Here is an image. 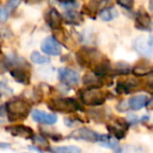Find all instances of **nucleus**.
<instances>
[{
    "label": "nucleus",
    "instance_id": "1",
    "mask_svg": "<svg viewBox=\"0 0 153 153\" xmlns=\"http://www.w3.org/2000/svg\"><path fill=\"white\" fill-rule=\"evenodd\" d=\"M2 64L16 82L22 85L30 84V65L22 57L15 53H9L3 57Z\"/></svg>",
    "mask_w": 153,
    "mask_h": 153
},
{
    "label": "nucleus",
    "instance_id": "2",
    "mask_svg": "<svg viewBox=\"0 0 153 153\" xmlns=\"http://www.w3.org/2000/svg\"><path fill=\"white\" fill-rule=\"evenodd\" d=\"M5 110L10 122H18L27 117L32 110V105L24 99L15 98L5 104Z\"/></svg>",
    "mask_w": 153,
    "mask_h": 153
},
{
    "label": "nucleus",
    "instance_id": "3",
    "mask_svg": "<svg viewBox=\"0 0 153 153\" xmlns=\"http://www.w3.org/2000/svg\"><path fill=\"white\" fill-rule=\"evenodd\" d=\"M110 91H103L101 88H92V89L79 90V99L86 106H102L109 98H112Z\"/></svg>",
    "mask_w": 153,
    "mask_h": 153
},
{
    "label": "nucleus",
    "instance_id": "4",
    "mask_svg": "<svg viewBox=\"0 0 153 153\" xmlns=\"http://www.w3.org/2000/svg\"><path fill=\"white\" fill-rule=\"evenodd\" d=\"M46 105L51 111L61 113H74L84 110L81 103L74 98L51 99Z\"/></svg>",
    "mask_w": 153,
    "mask_h": 153
},
{
    "label": "nucleus",
    "instance_id": "5",
    "mask_svg": "<svg viewBox=\"0 0 153 153\" xmlns=\"http://www.w3.org/2000/svg\"><path fill=\"white\" fill-rule=\"evenodd\" d=\"M102 53L94 47H81L76 53V59L78 64L82 67L91 68V69L102 60Z\"/></svg>",
    "mask_w": 153,
    "mask_h": 153
},
{
    "label": "nucleus",
    "instance_id": "6",
    "mask_svg": "<svg viewBox=\"0 0 153 153\" xmlns=\"http://www.w3.org/2000/svg\"><path fill=\"white\" fill-rule=\"evenodd\" d=\"M106 128L109 132V135L114 137L115 140H123L126 136V134H127L128 128H129V123L127 122V120L120 117V119L112 120L110 123L107 124Z\"/></svg>",
    "mask_w": 153,
    "mask_h": 153
},
{
    "label": "nucleus",
    "instance_id": "7",
    "mask_svg": "<svg viewBox=\"0 0 153 153\" xmlns=\"http://www.w3.org/2000/svg\"><path fill=\"white\" fill-rule=\"evenodd\" d=\"M143 88V83L137 78H127L126 80H120L117 81L115 91L119 94H129L132 92L140 90Z\"/></svg>",
    "mask_w": 153,
    "mask_h": 153
},
{
    "label": "nucleus",
    "instance_id": "8",
    "mask_svg": "<svg viewBox=\"0 0 153 153\" xmlns=\"http://www.w3.org/2000/svg\"><path fill=\"white\" fill-rule=\"evenodd\" d=\"M58 78L63 85L67 87H74L76 86L80 82V74L78 71L68 67H62L58 71Z\"/></svg>",
    "mask_w": 153,
    "mask_h": 153
},
{
    "label": "nucleus",
    "instance_id": "9",
    "mask_svg": "<svg viewBox=\"0 0 153 153\" xmlns=\"http://www.w3.org/2000/svg\"><path fill=\"white\" fill-rule=\"evenodd\" d=\"M100 135L101 134L89 129V128H79V129L71 132L68 137L74 138L76 140H84V142L88 143H98Z\"/></svg>",
    "mask_w": 153,
    "mask_h": 153
},
{
    "label": "nucleus",
    "instance_id": "10",
    "mask_svg": "<svg viewBox=\"0 0 153 153\" xmlns=\"http://www.w3.org/2000/svg\"><path fill=\"white\" fill-rule=\"evenodd\" d=\"M134 26L140 30H153V20L144 7H140L136 12Z\"/></svg>",
    "mask_w": 153,
    "mask_h": 153
},
{
    "label": "nucleus",
    "instance_id": "11",
    "mask_svg": "<svg viewBox=\"0 0 153 153\" xmlns=\"http://www.w3.org/2000/svg\"><path fill=\"white\" fill-rule=\"evenodd\" d=\"M5 131L9 132L11 135L16 137H22L25 140H32L35 135L34 130L30 127L22 124H16V125H10L5 127Z\"/></svg>",
    "mask_w": 153,
    "mask_h": 153
},
{
    "label": "nucleus",
    "instance_id": "12",
    "mask_svg": "<svg viewBox=\"0 0 153 153\" xmlns=\"http://www.w3.org/2000/svg\"><path fill=\"white\" fill-rule=\"evenodd\" d=\"M44 19L48 27H51L53 30H60L63 24V16L58 12L57 9L55 7H49L45 12Z\"/></svg>",
    "mask_w": 153,
    "mask_h": 153
},
{
    "label": "nucleus",
    "instance_id": "13",
    "mask_svg": "<svg viewBox=\"0 0 153 153\" xmlns=\"http://www.w3.org/2000/svg\"><path fill=\"white\" fill-rule=\"evenodd\" d=\"M41 49L48 56H59L62 53V46L60 42L53 36H48L41 43Z\"/></svg>",
    "mask_w": 153,
    "mask_h": 153
},
{
    "label": "nucleus",
    "instance_id": "14",
    "mask_svg": "<svg viewBox=\"0 0 153 153\" xmlns=\"http://www.w3.org/2000/svg\"><path fill=\"white\" fill-rule=\"evenodd\" d=\"M110 0H90L83 7V13L91 19H96V15L103 9L107 7Z\"/></svg>",
    "mask_w": 153,
    "mask_h": 153
},
{
    "label": "nucleus",
    "instance_id": "15",
    "mask_svg": "<svg viewBox=\"0 0 153 153\" xmlns=\"http://www.w3.org/2000/svg\"><path fill=\"white\" fill-rule=\"evenodd\" d=\"M32 117L36 123L43 124V125H53L57 123L58 117L53 113H47L45 111H41L35 109L32 111Z\"/></svg>",
    "mask_w": 153,
    "mask_h": 153
},
{
    "label": "nucleus",
    "instance_id": "16",
    "mask_svg": "<svg viewBox=\"0 0 153 153\" xmlns=\"http://www.w3.org/2000/svg\"><path fill=\"white\" fill-rule=\"evenodd\" d=\"M133 46L135 51L143 57H152L153 56V48L149 45L145 37H137L134 40Z\"/></svg>",
    "mask_w": 153,
    "mask_h": 153
},
{
    "label": "nucleus",
    "instance_id": "17",
    "mask_svg": "<svg viewBox=\"0 0 153 153\" xmlns=\"http://www.w3.org/2000/svg\"><path fill=\"white\" fill-rule=\"evenodd\" d=\"M83 83L88 89L92 88H101L105 85L104 76H98L94 72H87L83 76Z\"/></svg>",
    "mask_w": 153,
    "mask_h": 153
},
{
    "label": "nucleus",
    "instance_id": "18",
    "mask_svg": "<svg viewBox=\"0 0 153 153\" xmlns=\"http://www.w3.org/2000/svg\"><path fill=\"white\" fill-rule=\"evenodd\" d=\"M149 98L146 94H137V96L132 97L131 99L128 100V105H129V109L133 111L140 110L142 108L147 106L148 104Z\"/></svg>",
    "mask_w": 153,
    "mask_h": 153
},
{
    "label": "nucleus",
    "instance_id": "19",
    "mask_svg": "<svg viewBox=\"0 0 153 153\" xmlns=\"http://www.w3.org/2000/svg\"><path fill=\"white\" fill-rule=\"evenodd\" d=\"M132 72L135 76H149L153 72V66L146 60H142L132 68Z\"/></svg>",
    "mask_w": 153,
    "mask_h": 153
},
{
    "label": "nucleus",
    "instance_id": "20",
    "mask_svg": "<svg viewBox=\"0 0 153 153\" xmlns=\"http://www.w3.org/2000/svg\"><path fill=\"white\" fill-rule=\"evenodd\" d=\"M111 71V63L106 57H103L102 60L92 68V72L98 76H105L110 74Z\"/></svg>",
    "mask_w": 153,
    "mask_h": 153
},
{
    "label": "nucleus",
    "instance_id": "21",
    "mask_svg": "<svg viewBox=\"0 0 153 153\" xmlns=\"http://www.w3.org/2000/svg\"><path fill=\"white\" fill-rule=\"evenodd\" d=\"M84 21V18L81 13L76 12V10L74 11H66L63 16V22L70 25H81Z\"/></svg>",
    "mask_w": 153,
    "mask_h": 153
},
{
    "label": "nucleus",
    "instance_id": "22",
    "mask_svg": "<svg viewBox=\"0 0 153 153\" xmlns=\"http://www.w3.org/2000/svg\"><path fill=\"white\" fill-rule=\"evenodd\" d=\"M98 143L102 147L111 149V150H113L114 152L120 148L119 140H115L114 137H112V136L109 135V134H101Z\"/></svg>",
    "mask_w": 153,
    "mask_h": 153
},
{
    "label": "nucleus",
    "instance_id": "23",
    "mask_svg": "<svg viewBox=\"0 0 153 153\" xmlns=\"http://www.w3.org/2000/svg\"><path fill=\"white\" fill-rule=\"evenodd\" d=\"M132 71L130 65L126 62H117L111 67L110 74L111 76H127Z\"/></svg>",
    "mask_w": 153,
    "mask_h": 153
},
{
    "label": "nucleus",
    "instance_id": "24",
    "mask_svg": "<svg viewBox=\"0 0 153 153\" xmlns=\"http://www.w3.org/2000/svg\"><path fill=\"white\" fill-rule=\"evenodd\" d=\"M99 16L100 18L103 20V21H112L115 18L119 16V12L117 11V9L113 7H107L105 9H103L102 11H100L99 13Z\"/></svg>",
    "mask_w": 153,
    "mask_h": 153
},
{
    "label": "nucleus",
    "instance_id": "25",
    "mask_svg": "<svg viewBox=\"0 0 153 153\" xmlns=\"http://www.w3.org/2000/svg\"><path fill=\"white\" fill-rule=\"evenodd\" d=\"M49 153H81V149L76 146H53L49 147Z\"/></svg>",
    "mask_w": 153,
    "mask_h": 153
},
{
    "label": "nucleus",
    "instance_id": "26",
    "mask_svg": "<svg viewBox=\"0 0 153 153\" xmlns=\"http://www.w3.org/2000/svg\"><path fill=\"white\" fill-rule=\"evenodd\" d=\"M32 140L34 142L35 146L39 147L40 149H42L43 151H48L49 149V142L47 140V138L45 137V136H43L42 134H36L35 133V135L33 136Z\"/></svg>",
    "mask_w": 153,
    "mask_h": 153
},
{
    "label": "nucleus",
    "instance_id": "27",
    "mask_svg": "<svg viewBox=\"0 0 153 153\" xmlns=\"http://www.w3.org/2000/svg\"><path fill=\"white\" fill-rule=\"evenodd\" d=\"M115 153H146L143 147L140 146H135V145H127V146L120 147Z\"/></svg>",
    "mask_w": 153,
    "mask_h": 153
},
{
    "label": "nucleus",
    "instance_id": "28",
    "mask_svg": "<svg viewBox=\"0 0 153 153\" xmlns=\"http://www.w3.org/2000/svg\"><path fill=\"white\" fill-rule=\"evenodd\" d=\"M88 114L97 122H105L106 119H108L105 109H91L88 111Z\"/></svg>",
    "mask_w": 153,
    "mask_h": 153
},
{
    "label": "nucleus",
    "instance_id": "29",
    "mask_svg": "<svg viewBox=\"0 0 153 153\" xmlns=\"http://www.w3.org/2000/svg\"><path fill=\"white\" fill-rule=\"evenodd\" d=\"M30 60L35 64H45L51 61V59L48 57H45V56L41 55L39 51H33L32 55H30Z\"/></svg>",
    "mask_w": 153,
    "mask_h": 153
},
{
    "label": "nucleus",
    "instance_id": "30",
    "mask_svg": "<svg viewBox=\"0 0 153 153\" xmlns=\"http://www.w3.org/2000/svg\"><path fill=\"white\" fill-rule=\"evenodd\" d=\"M0 94L1 96H11V94H13V89L7 85L5 81H0Z\"/></svg>",
    "mask_w": 153,
    "mask_h": 153
},
{
    "label": "nucleus",
    "instance_id": "31",
    "mask_svg": "<svg viewBox=\"0 0 153 153\" xmlns=\"http://www.w3.org/2000/svg\"><path fill=\"white\" fill-rule=\"evenodd\" d=\"M117 3L126 10H132L134 7V0H117Z\"/></svg>",
    "mask_w": 153,
    "mask_h": 153
},
{
    "label": "nucleus",
    "instance_id": "32",
    "mask_svg": "<svg viewBox=\"0 0 153 153\" xmlns=\"http://www.w3.org/2000/svg\"><path fill=\"white\" fill-rule=\"evenodd\" d=\"M60 5H61L64 10H66V11H74V10H76V7H79V2L76 0V1H72V2L60 3Z\"/></svg>",
    "mask_w": 153,
    "mask_h": 153
},
{
    "label": "nucleus",
    "instance_id": "33",
    "mask_svg": "<svg viewBox=\"0 0 153 153\" xmlns=\"http://www.w3.org/2000/svg\"><path fill=\"white\" fill-rule=\"evenodd\" d=\"M117 109L120 112H126V111L129 109V105H128V101L122 100L119 104L117 105Z\"/></svg>",
    "mask_w": 153,
    "mask_h": 153
},
{
    "label": "nucleus",
    "instance_id": "34",
    "mask_svg": "<svg viewBox=\"0 0 153 153\" xmlns=\"http://www.w3.org/2000/svg\"><path fill=\"white\" fill-rule=\"evenodd\" d=\"M9 19V12L5 7L0 5V22H5Z\"/></svg>",
    "mask_w": 153,
    "mask_h": 153
},
{
    "label": "nucleus",
    "instance_id": "35",
    "mask_svg": "<svg viewBox=\"0 0 153 153\" xmlns=\"http://www.w3.org/2000/svg\"><path fill=\"white\" fill-rule=\"evenodd\" d=\"M22 0H10V1H7V7L10 10V11H14V10H16L18 7V5L21 3Z\"/></svg>",
    "mask_w": 153,
    "mask_h": 153
},
{
    "label": "nucleus",
    "instance_id": "36",
    "mask_svg": "<svg viewBox=\"0 0 153 153\" xmlns=\"http://www.w3.org/2000/svg\"><path fill=\"white\" fill-rule=\"evenodd\" d=\"M78 122H81V123H83L82 121H80L79 119H72V117H65L64 119V123H65V125L67 126V127H74V125H76V123Z\"/></svg>",
    "mask_w": 153,
    "mask_h": 153
},
{
    "label": "nucleus",
    "instance_id": "37",
    "mask_svg": "<svg viewBox=\"0 0 153 153\" xmlns=\"http://www.w3.org/2000/svg\"><path fill=\"white\" fill-rule=\"evenodd\" d=\"M5 113H7V110H5V105L0 106V117H4Z\"/></svg>",
    "mask_w": 153,
    "mask_h": 153
},
{
    "label": "nucleus",
    "instance_id": "38",
    "mask_svg": "<svg viewBox=\"0 0 153 153\" xmlns=\"http://www.w3.org/2000/svg\"><path fill=\"white\" fill-rule=\"evenodd\" d=\"M146 107H148V109H150V110H153V98L152 99H149L148 104H147Z\"/></svg>",
    "mask_w": 153,
    "mask_h": 153
},
{
    "label": "nucleus",
    "instance_id": "39",
    "mask_svg": "<svg viewBox=\"0 0 153 153\" xmlns=\"http://www.w3.org/2000/svg\"><path fill=\"white\" fill-rule=\"evenodd\" d=\"M41 0H25V2L28 3V4H34V3H38Z\"/></svg>",
    "mask_w": 153,
    "mask_h": 153
},
{
    "label": "nucleus",
    "instance_id": "40",
    "mask_svg": "<svg viewBox=\"0 0 153 153\" xmlns=\"http://www.w3.org/2000/svg\"><path fill=\"white\" fill-rule=\"evenodd\" d=\"M11 145L7 144V143H0V148H10Z\"/></svg>",
    "mask_w": 153,
    "mask_h": 153
},
{
    "label": "nucleus",
    "instance_id": "41",
    "mask_svg": "<svg viewBox=\"0 0 153 153\" xmlns=\"http://www.w3.org/2000/svg\"><path fill=\"white\" fill-rule=\"evenodd\" d=\"M148 43H149V45H150V46H151V47H152V48H153V35H151V36L149 37Z\"/></svg>",
    "mask_w": 153,
    "mask_h": 153
},
{
    "label": "nucleus",
    "instance_id": "42",
    "mask_svg": "<svg viewBox=\"0 0 153 153\" xmlns=\"http://www.w3.org/2000/svg\"><path fill=\"white\" fill-rule=\"evenodd\" d=\"M149 9H150L151 13L153 15V0H149Z\"/></svg>",
    "mask_w": 153,
    "mask_h": 153
},
{
    "label": "nucleus",
    "instance_id": "43",
    "mask_svg": "<svg viewBox=\"0 0 153 153\" xmlns=\"http://www.w3.org/2000/svg\"><path fill=\"white\" fill-rule=\"evenodd\" d=\"M59 3H65V2H72V1H76V0H58Z\"/></svg>",
    "mask_w": 153,
    "mask_h": 153
},
{
    "label": "nucleus",
    "instance_id": "44",
    "mask_svg": "<svg viewBox=\"0 0 153 153\" xmlns=\"http://www.w3.org/2000/svg\"><path fill=\"white\" fill-rule=\"evenodd\" d=\"M1 98H2V96H1V94H0V101H1Z\"/></svg>",
    "mask_w": 153,
    "mask_h": 153
}]
</instances>
